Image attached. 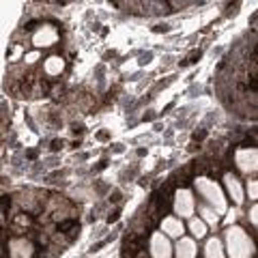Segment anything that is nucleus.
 <instances>
[{"mask_svg":"<svg viewBox=\"0 0 258 258\" xmlns=\"http://www.w3.org/2000/svg\"><path fill=\"white\" fill-rule=\"evenodd\" d=\"M224 243L228 258H254L256 243L241 226H228L224 232Z\"/></svg>","mask_w":258,"mask_h":258,"instance_id":"nucleus-1","label":"nucleus"},{"mask_svg":"<svg viewBox=\"0 0 258 258\" xmlns=\"http://www.w3.org/2000/svg\"><path fill=\"white\" fill-rule=\"evenodd\" d=\"M194 185H196V191L207 200V205H211L217 213H226L228 203H226L224 189L213 179H209V176H196Z\"/></svg>","mask_w":258,"mask_h":258,"instance_id":"nucleus-2","label":"nucleus"},{"mask_svg":"<svg viewBox=\"0 0 258 258\" xmlns=\"http://www.w3.org/2000/svg\"><path fill=\"white\" fill-rule=\"evenodd\" d=\"M172 209H174V213L176 215H181V217H194V213H196V198H194V194L189 189H176L174 194V198H172Z\"/></svg>","mask_w":258,"mask_h":258,"instance_id":"nucleus-3","label":"nucleus"},{"mask_svg":"<svg viewBox=\"0 0 258 258\" xmlns=\"http://www.w3.org/2000/svg\"><path fill=\"white\" fill-rule=\"evenodd\" d=\"M149 254L151 258H172L174 247L170 243V237H166L161 230L153 232L149 239Z\"/></svg>","mask_w":258,"mask_h":258,"instance_id":"nucleus-4","label":"nucleus"},{"mask_svg":"<svg viewBox=\"0 0 258 258\" xmlns=\"http://www.w3.org/2000/svg\"><path fill=\"white\" fill-rule=\"evenodd\" d=\"M235 166L243 174H256L258 172V149H239L235 153Z\"/></svg>","mask_w":258,"mask_h":258,"instance_id":"nucleus-5","label":"nucleus"},{"mask_svg":"<svg viewBox=\"0 0 258 258\" xmlns=\"http://www.w3.org/2000/svg\"><path fill=\"white\" fill-rule=\"evenodd\" d=\"M56 41H58V32H56V28L50 26V24L39 26L35 30V35H32V45H35V47H50Z\"/></svg>","mask_w":258,"mask_h":258,"instance_id":"nucleus-6","label":"nucleus"},{"mask_svg":"<svg viewBox=\"0 0 258 258\" xmlns=\"http://www.w3.org/2000/svg\"><path fill=\"white\" fill-rule=\"evenodd\" d=\"M224 185H226V191H228V196L232 198V203L235 205H241L245 200V191H243V185L241 181L237 179L235 174H224Z\"/></svg>","mask_w":258,"mask_h":258,"instance_id":"nucleus-7","label":"nucleus"},{"mask_svg":"<svg viewBox=\"0 0 258 258\" xmlns=\"http://www.w3.org/2000/svg\"><path fill=\"white\" fill-rule=\"evenodd\" d=\"M161 232L170 239H181L183 232H185V226L181 222V217H176V215L164 217V220H161Z\"/></svg>","mask_w":258,"mask_h":258,"instance_id":"nucleus-8","label":"nucleus"},{"mask_svg":"<svg viewBox=\"0 0 258 258\" xmlns=\"http://www.w3.org/2000/svg\"><path fill=\"white\" fill-rule=\"evenodd\" d=\"M174 256L176 258H196L198 256V245L196 239L191 237H181L174 245Z\"/></svg>","mask_w":258,"mask_h":258,"instance_id":"nucleus-9","label":"nucleus"},{"mask_svg":"<svg viewBox=\"0 0 258 258\" xmlns=\"http://www.w3.org/2000/svg\"><path fill=\"white\" fill-rule=\"evenodd\" d=\"M9 249H11V258H30L32 256V245L26 239H13Z\"/></svg>","mask_w":258,"mask_h":258,"instance_id":"nucleus-10","label":"nucleus"},{"mask_svg":"<svg viewBox=\"0 0 258 258\" xmlns=\"http://www.w3.org/2000/svg\"><path fill=\"white\" fill-rule=\"evenodd\" d=\"M205 258H226V247L217 237H211L205 245Z\"/></svg>","mask_w":258,"mask_h":258,"instance_id":"nucleus-11","label":"nucleus"},{"mask_svg":"<svg viewBox=\"0 0 258 258\" xmlns=\"http://www.w3.org/2000/svg\"><path fill=\"white\" fill-rule=\"evenodd\" d=\"M62 69H64V60L60 58V56H50V58L43 62V71H45V74L50 76V78L60 76Z\"/></svg>","mask_w":258,"mask_h":258,"instance_id":"nucleus-12","label":"nucleus"},{"mask_svg":"<svg viewBox=\"0 0 258 258\" xmlns=\"http://www.w3.org/2000/svg\"><path fill=\"white\" fill-rule=\"evenodd\" d=\"M189 232L194 235V239H203V237H207L209 226L200 220V217H191L189 220Z\"/></svg>","mask_w":258,"mask_h":258,"instance_id":"nucleus-13","label":"nucleus"},{"mask_svg":"<svg viewBox=\"0 0 258 258\" xmlns=\"http://www.w3.org/2000/svg\"><path fill=\"white\" fill-rule=\"evenodd\" d=\"M220 213L215 211V209H209V207H203L200 209V220H203L207 226H217V222H220V217H217Z\"/></svg>","mask_w":258,"mask_h":258,"instance_id":"nucleus-14","label":"nucleus"},{"mask_svg":"<svg viewBox=\"0 0 258 258\" xmlns=\"http://www.w3.org/2000/svg\"><path fill=\"white\" fill-rule=\"evenodd\" d=\"M245 194H247V198H249V200H258V179H252V181H247Z\"/></svg>","mask_w":258,"mask_h":258,"instance_id":"nucleus-15","label":"nucleus"},{"mask_svg":"<svg viewBox=\"0 0 258 258\" xmlns=\"http://www.w3.org/2000/svg\"><path fill=\"white\" fill-rule=\"evenodd\" d=\"M247 220H249V224H252V226H256V228H258V205H254L252 209H249V213H247Z\"/></svg>","mask_w":258,"mask_h":258,"instance_id":"nucleus-16","label":"nucleus"},{"mask_svg":"<svg viewBox=\"0 0 258 258\" xmlns=\"http://www.w3.org/2000/svg\"><path fill=\"white\" fill-rule=\"evenodd\" d=\"M39 58H41V54H39V50H35V52H28L26 56H24V62H26V64H32V62H37Z\"/></svg>","mask_w":258,"mask_h":258,"instance_id":"nucleus-17","label":"nucleus"}]
</instances>
